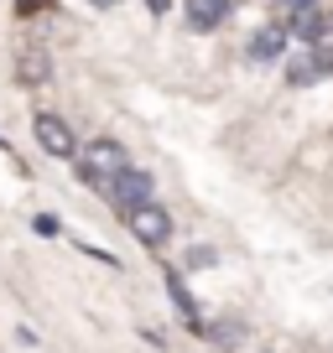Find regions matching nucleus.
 <instances>
[{
  "label": "nucleus",
  "mask_w": 333,
  "mask_h": 353,
  "mask_svg": "<svg viewBox=\"0 0 333 353\" xmlns=\"http://www.w3.org/2000/svg\"><path fill=\"white\" fill-rule=\"evenodd\" d=\"M78 156V182H89V188H104L120 166H131V156H125V145L120 141H110V135H94V141H84V151H73Z\"/></svg>",
  "instance_id": "f257e3e1"
},
{
  "label": "nucleus",
  "mask_w": 333,
  "mask_h": 353,
  "mask_svg": "<svg viewBox=\"0 0 333 353\" xmlns=\"http://www.w3.org/2000/svg\"><path fill=\"white\" fill-rule=\"evenodd\" d=\"M120 219H125V229H131L135 239L146 244V250H166V239H172V213H166L156 198H146V203H135V208H125Z\"/></svg>",
  "instance_id": "f03ea898"
},
{
  "label": "nucleus",
  "mask_w": 333,
  "mask_h": 353,
  "mask_svg": "<svg viewBox=\"0 0 333 353\" xmlns=\"http://www.w3.org/2000/svg\"><path fill=\"white\" fill-rule=\"evenodd\" d=\"M32 135H37V145H42L47 156H63V161L78 151L73 125H68L63 114H53V110H37V114H32Z\"/></svg>",
  "instance_id": "7ed1b4c3"
},
{
  "label": "nucleus",
  "mask_w": 333,
  "mask_h": 353,
  "mask_svg": "<svg viewBox=\"0 0 333 353\" xmlns=\"http://www.w3.org/2000/svg\"><path fill=\"white\" fill-rule=\"evenodd\" d=\"M104 192H110V203L115 208H135V203H146L156 192V182H151V172H141V166H120V172L104 182Z\"/></svg>",
  "instance_id": "20e7f679"
},
{
  "label": "nucleus",
  "mask_w": 333,
  "mask_h": 353,
  "mask_svg": "<svg viewBox=\"0 0 333 353\" xmlns=\"http://www.w3.org/2000/svg\"><path fill=\"white\" fill-rule=\"evenodd\" d=\"M53 78V57H47L42 42H21V57H16V83L21 88H42Z\"/></svg>",
  "instance_id": "39448f33"
},
{
  "label": "nucleus",
  "mask_w": 333,
  "mask_h": 353,
  "mask_svg": "<svg viewBox=\"0 0 333 353\" xmlns=\"http://www.w3.org/2000/svg\"><path fill=\"white\" fill-rule=\"evenodd\" d=\"M287 26H260L256 37H250V47H245V52H250V63H276L281 52H287Z\"/></svg>",
  "instance_id": "423d86ee"
},
{
  "label": "nucleus",
  "mask_w": 333,
  "mask_h": 353,
  "mask_svg": "<svg viewBox=\"0 0 333 353\" xmlns=\"http://www.w3.org/2000/svg\"><path fill=\"white\" fill-rule=\"evenodd\" d=\"M182 6H188L193 32H213V26H224V16L234 11V0H182Z\"/></svg>",
  "instance_id": "0eeeda50"
},
{
  "label": "nucleus",
  "mask_w": 333,
  "mask_h": 353,
  "mask_svg": "<svg viewBox=\"0 0 333 353\" xmlns=\"http://www.w3.org/2000/svg\"><path fill=\"white\" fill-rule=\"evenodd\" d=\"M292 42H302V47H318V42H328V11H297L292 16Z\"/></svg>",
  "instance_id": "6e6552de"
},
{
  "label": "nucleus",
  "mask_w": 333,
  "mask_h": 353,
  "mask_svg": "<svg viewBox=\"0 0 333 353\" xmlns=\"http://www.w3.org/2000/svg\"><path fill=\"white\" fill-rule=\"evenodd\" d=\"M318 78H323V68H318V57H312V52L287 57V83H292V88H312Z\"/></svg>",
  "instance_id": "1a4fd4ad"
},
{
  "label": "nucleus",
  "mask_w": 333,
  "mask_h": 353,
  "mask_svg": "<svg viewBox=\"0 0 333 353\" xmlns=\"http://www.w3.org/2000/svg\"><path fill=\"white\" fill-rule=\"evenodd\" d=\"M166 291H172V301H178V312H182V317L193 322V327H198V307H193V296H188V286H182V276H178V270L166 276Z\"/></svg>",
  "instance_id": "9d476101"
},
{
  "label": "nucleus",
  "mask_w": 333,
  "mask_h": 353,
  "mask_svg": "<svg viewBox=\"0 0 333 353\" xmlns=\"http://www.w3.org/2000/svg\"><path fill=\"white\" fill-rule=\"evenodd\" d=\"M213 260H219V250H213V244H193V250L182 254V270H209Z\"/></svg>",
  "instance_id": "9b49d317"
},
{
  "label": "nucleus",
  "mask_w": 333,
  "mask_h": 353,
  "mask_svg": "<svg viewBox=\"0 0 333 353\" xmlns=\"http://www.w3.org/2000/svg\"><path fill=\"white\" fill-rule=\"evenodd\" d=\"M209 332H213V343H224V348H229V343L240 338V322H213Z\"/></svg>",
  "instance_id": "f8f14e48"
},
{
  "label": "nucleus",
  "mask_w": 333,
  "mask_h": 353,
  "mask_svg": "<svg viewBox=\"0 0 333 353\" xmlns=\"http://www.w3.org/2000/svg\"><path fill=\"white\" fill-rule=\"evenodd\" d=\"M32 229H37V234H57V229H63V223H57L53 213H37V219H32Z\"/></svg>",
  "instance_id": "ddd939ff"
},
{
  "label": "nucleus",
  "mask_w": 333,
  "mask_h": 353,
  "mask_svg": "<svg viewBox=\"0 0 333 353\" xmlns=\"http://www.w3.org/2000/svg\"><path fill=\"white\" fill-rule=\"evenodd\" d=\"M166 6H172V0H146V11H151V16H166Z\"/></svg>",
  "instance_id": "4468645a"
},
{
  "label": "nucleus",
  "mask_w": 333,
  "mask_h": 353,
  "mask_svg": "<svg viewBox=\"0 0 333 353\" xmlns=\"http://www.w3.org/2000/svg\"><path fill=\"white\" fill-rule=\"evenodd\" d=\"M94 11H115V6H125V0H89Z\"/></svg>",
  "instance_id": "2eb2a0df"
},
{
  "label": "nucleus",
  "mask_w": 333,
  "mask_h": 353,
  "mask_svg": "<svg viewBox=\"0 0 333 353\" xmlns=\"http://www.w3.org/2000/svg\"><path fill=\"white\" fill-rule=\"evenodd\" d=\"M37 6H47V0H21V11H26V16H32V11H37Z\"/></svg>",
  "instance_id": "dca6fc26"
}]
</instances>
